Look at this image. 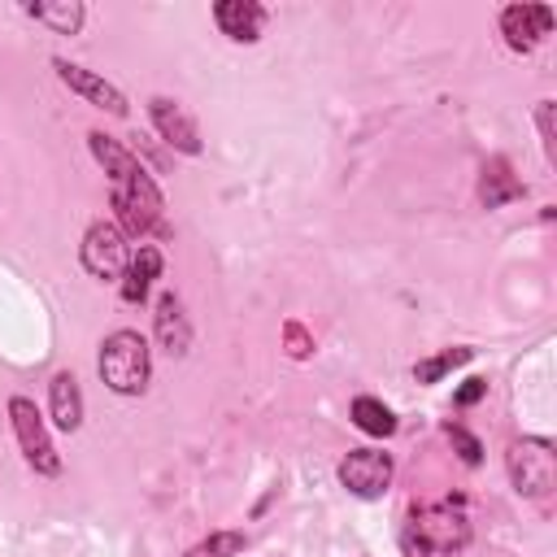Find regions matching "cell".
Here are the masks:
<instances>
[{"mask_svg": "<svg viewBox=\"0 0 557 557\" xmlns=\"http://www.w3.org/2000/svg\"><path fill=\"white\" fill-rule=\"evenodd\" d=\"M148 117H152L157 135H161L170 148H178V152H187V157L200 152V131H196V122L187 117V109H183L178 100L152 96V100H148Z\"/></svg>", "mask_w": 557, "mask_h": 557, "instance_id": "cell-10", "label": "cell"}, {"mask_svg": "<svg viewBox=\"0 0 557 557\" xmlns=\"http://www.w3.org/2000/svg\"><path fill=\"white\" fill-rule=\"evenodd\" d=\"M283 335H287V352H292V357H309L313 339L300 331V322H287V331H283Z\"/></svg>", "mask_w": 557, "mask_h": 557, "instance_id": "cell-21", "label": "cell"}, {"mask_svg": "<svg viewBox=\"0 0 557 557\" xmlns=\"http://www.w3.org/2000/svg\"><path fill=\"white\" fill-rule=\"evenodd\" d=\"M48 405H52V422L61 431H78L83 426V392H78V379L70 370H61L48 383Z\"/></svg>", "mask_w": 557, "mask_h": 557, "instance_id": "cell-14", "label": "cell"}, {"mask_svg": "<svg viewBox=\"0 0 557 557\" xmlns=\"http://www.w3.org/2000/svg\"><path fill=\"white\" fill-rule=\"evenodd\" d=\"M213 22H218V30H222L226 39L252 44V39H261L265 9H261L257 0H222V4H213Z\"/></svg>", "mask_w": 557, "mask_h": 557, "instance_id": "cell-11", "label": "cell"}, {"mask_svg": "<svg viewBox=\"0 0 557 557\" xmlns=\"http://www.w3.org/2000/svg\"><path fill=\"white\" fill-rule=\"evenodd\" d=\"M518 196H522V183L509 174V161L505 157H492L483 165V178H479V200L487 209H500L505 200H518Z\"/></svg>", "mask_w": 557, "mask_h": 557, "instance_id": "cell-15", "label": "cell"}, {"mask_svg": "<svg viewBox=\"0 0 557 557\" xmlns=\"http://www.w3.org/2000/svg\"><path fill=\"white\" fill-rule=\"evenodd\" d=\"M152 374V348L139 331H113L100 344V379L117 396H139Z\"/></svg>", "mask_w": 557, "mask_h": 557, "instance_id": "cell-2", "label": "cell"}, {"mask_svg": "<svg viewBox=\"0 0 557 557\" xmlns=\"http://www.w3.org/2000/svg\"><path fill=\"white\" fill-rule=\"evenodd\" d=\"M9 422H13V435H17V444H22L26 466H30L35 474H61V457H57V448H52V435H48V426H44L35 400L13 396V400H9Z\"/></svg>", "mask_w": 557, "mask_h": 557, "instance_id": "cell-4", "label": "cell"}, {"mask_svg": "<svg viewBox=\"0 0 557 557\" xmlns=\"http://www.w3.org/2000/svg\"><path fill=\"white\" fill-rule=\"evenodd\" d=\"M483 392H487V383H483V379H470V383H466V387L457 392V405H474V400H479Z\"/></svg>", "mask_w": 557, "mask_h": 557, "instance_id": "cell-23", "label": "cell"}, {"mask_svg": "<svg viewBox=\"0 0 557 557\" xmlns=\"http://www.w3.org/2000/svg\"><path fill=\"white\" fill-rule=\"evenodd\" d=\"M444 431H448V440L457 444V453H461V461H466V466H479V461H483V448H479V440H474L466 426H453V422H448Z\"/></svg>", "mask_w": 557, "mask_h": 557, "instance_id": "cell-20", "label": "cell"}, {"mask_svg": "<svg viewBox=\"0 0 557 557\" xmlns=\"http://www.w3.org/2000/svg\"><path fill=\"white\" fill-rule=\"evenodd\" d=\"M157 274H161V252H157L152 244H139V248L131 252L126 270H122V300H126V305H139V300L148 296V287L157 283Z\"/></svg>", "mask_w": 557, "mask_h": 557, "instance_id": "cell-13", "label": "cell"}, {"mask_svg": "<svg viewBox=\"0 0 557 557\" xmlns=\"http://www.w3.org/2000/svg\"><path fill=\"white\" fill-rule=\"evenodd\" d=\"M339 483L361 496V500H374L387 492L392 483V457L379 453V448H352L344 461H339Z\"/></svg>", "mask_w": 557, "mask_h": 557, "instance_id": "cell-7", "label": "cell"}, {"mask_svg": "<svg viewBox=\"0 0 557 557\" xmlns=\"http://www.w3.org/2000/svg\"><path fill=\"white\" fill-rule=\"evenodd\" d=\"M109 187H113V213H117L122 235H148L152 226H161L165 200H161V191H157V183L144 165L109 178Z\"/></svg>", "mask_w": 557, "mask_h": 557, "instance_id": "cell-3", "label": "cell"}, {"mask_svg": "<svg viewBox=\"0 0 557 557\" xmlns=\"http://www.w3.org/2000/svg\"><path fill=\"white\" fill-rule=\"evenodd\" d=\"M244 553V531H213L209 540L191 544L183 557H239Z\"/></svg>", "mask_w": 557, "mask_h": 557, "instance_id": "cell-19", "label": "cell"}, {"mask_svg": "<svg viewBox=\"0 0 557 557\" xmlns=\"http://www.w3.org/2000/svg\"><path fill=\"white\" fill-rule=\"evenodd\" d=\"M509 479L522 496L540 500L553 492V479H557V457H553V444L548 440H518L509 448Z\"/></svg>", "mask_w": 557, "mask_h": 557, "instance_id": "cell-5", "label": "cell"}, {"mask_svg": "<svg viewBox=\"0 0 557 557\" xmlns=\"http://www.w3.org/2000/svg\"><path fill=\"white\" fill-rule=\"evenodd\" d=\"M26 13H30L35 22H44L48 30H57V35H74V30L83 26V17H87V9H83L78 0H61V4H26Z\"/></svg>", "mask_w": 557, "mask_h": 557, "instance_id": "cell-16", "label": "cell"}, {"mask_svg": "<svg viewBox=\"0 0 557 557\" xmlns=\"http://www.w3.org/2000/svg\"><path fill=\"white\" fill-rule=\"evenodd\" d=\"M352 422H357L366 435H392V431H396L392 409H387L383 400H374V396H357V400H352Z\"/></svg>", "mask_w": 557, "mask_h": 557, "instance_id": "cell-17", "label": "cell"}, {"mask_svg": "<svg viewBox=\"0 0 557 557\" xmlns=\"http://www.w3.org/2000/svg\"><path fill=\"white\" fill-rule=\"evenodd\" d=\"M52 70H57V78L70 87V91H78L83 100H91L96 109H104V113H113V117H126V96L113 87V83H104L100 74H91V70H83V65H74V61H52Z\"/></svg>", "mask_w": 557, "mask_h": 557, "instance_id": "cell-9", "label": "cell"}, {"mask_svg": "<svg viewBox=\"0 0 557 557\" xmlns=\"http://www.w3.org/2000/svg\"><path fill=\"white\" fill-rule=\"evenodd\" d=\"M157 339H161V348L170 352V357H183L187 352V344H191V326H187V313H183V300L174 296V292H161V300H157Z\"/></svg>", "mask_w": 557, "mask_h": 557, "instance_id": "cell-12", "label": "cell"}, {"mask_svg": "<svg viewBox=\"0 0 557 557\" xmlns=\"http://www.w3.org/2000/svg\"><path fill=\"white\" fill-rule=\"evenodd\" d=\"M535 117H540V135H544V152L553 157V100H540V109H535Z\"/></svg>", "mask_w": 557, "mask_h": 557, "instance_id": "cell-22", "label": "cell"}, {"mask_svg": "<svg viewBox=\"0 0 557 557\" xmlns=\"http://www.w3.org/2000/svg\"><path fill=\"white\" fill-rule=\"evenodd\" d=\"M470 544V513L461 496H444L418 505L405 522V553L409 557H461Z\"/></svg>", "mask_w": 557, "mask_h": 557, "instance_id": "cell-1", "label": "cell"}, {"mask_svg": "<svg viewBox=\"0 0 557 557\" xmlns=\"http://www.w3.org/2000/svg\"><path fill=\"white\" fill-rule=\"evenodd\" d=\"M470 357H474V348H444V352H435V357H422V361L413 366V379H418V383H440L448 370L466 366Z\"/></svg>", "mask_w": 557, "mask_h": 557, "instance_id": "cell-18", "label": "cell"}, {"mask_svg": "<svg viewBox=\"0 0 557 557\" xmlns=\"http://www.w3.org/2000/svg\"><path fill=\"white\" fill-rule=\"evenodd\" d=\"M548 30H553V9L548 4H509L500 13V35L513 52H531Z\"/></svg>", "mask_w": 557, "mask_h": 557, "instance_id": "cell-8", "label": "cell"}, {"mask_svg": "<svg viewBox=\"0 0 557 557\" xmlns=\"http://www.w3.org/2000/svg\"><path fill=\"white\" fill-rule=\"evenodd\" d=\"M78 257H83V270L91 278H122L131 248H126V235L117 231V222H91L83 244H78Z\"/></svg>", "mask_w": 557, "mask_h": 557, "instance_id": "cell-6", "label": "cell"}]
</instances>
